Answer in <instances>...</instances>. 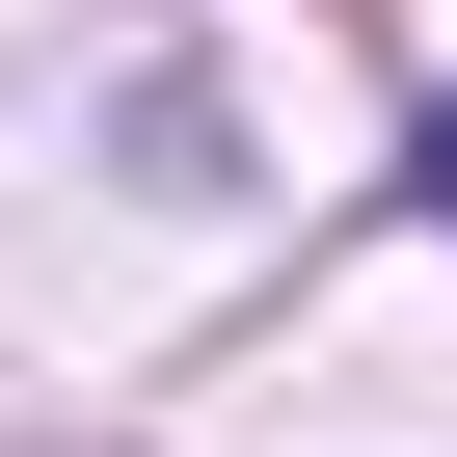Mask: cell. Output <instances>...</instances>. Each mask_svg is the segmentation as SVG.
Segmentation results:
<instances>
[{"label": "cell", "mask_w": 457, "mask_h": 457, "mask_svg": "<svg viewBox=\"0 0 457 457\" xmlns=\"http://www.w3.org/2000/svg\"><path fill=\"white\" fill-rule=\"evenodd\" d=\"M403 188H430V215H457V108H430V162H403Z\"/></svg>", "instance_id": "6da1fadb"}]
</instances>
